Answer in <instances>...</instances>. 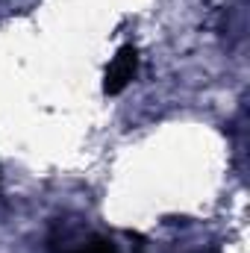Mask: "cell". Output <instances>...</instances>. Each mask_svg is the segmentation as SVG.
<instances>
[{"label": "cell", "mask_w": 250, "mask_h": 253, "mask_svg": "<svg viewBox=\"0 0 250 253\" xmlns=\"http://www.w3.org/2000/svg\"><path fill=\"white\" fill-rule=\"evenodd\" d=\"M135 74H138V50H135L132 44H124V47L112 56V62H109L106 74H103V91H106L109 97L121 94L126 85L135 80Z\"/></svg>", "instance_id": "cell-1"}, {"label": "cell", "mask_w": 250, "mask_h": 253, "mask_svg": "<svg viewBox=\"0 0 250 253\" xmlns=\"http://www.w3.org/2000/svg\"><path fill=\"white\" fill-rule=\"evenodd\" d=\"M59 253H118V248L103 239V236H88L83 242H74V245H65Z\"/></svg>", "instance_id": "cell-2"}]
</instances>
